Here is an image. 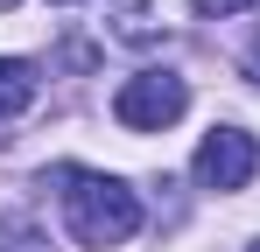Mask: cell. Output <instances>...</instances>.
Wrapping results in <instances>:
<instances>
[{
    "label": "cell",
    "mask_w": 260,
    "mask_h": 252,
    "mask_svg": "<svg viewBox=\"0 0 260 252\" xmlns=\"http://www.w3.org/2000/svg\"><path fill=\"white\" fill-rule=\"evenodd\" d=\"M63 182V217H71V238L91 252H113L141 231V196H134L120 175H99V168H56Z\"/></svg>",
    "instance_id": "obj_1"
},
{
    "label": "cell",
    "mask_w": 260,
    "mask_h": 252,
    "mask_svg": "<svg viewBox=\"0 0 260 252\" xmlns=\"http://www.w3.org/2000/svg\"><path fill=\"white\" fill-rule=\"evenodd\" d=\"M190 112V84L176 77V70H141L113 91V119L127 126V133H162Z\"/></svg>",
    "instance_id": "obj_2"
},
{
    "label": "cell",
    "mask_w": 260,
    "mask_h": 252,
    "mask_svg": "<svg viewBox=\"0 0 260 252\" xmlns=\"http://www.w3.org/2000/svg\"><path fill=\"white\" fill-rule=\"evenodd\" d=\"M260 168V147L246 126H211L204 140H197V182L218 189V196H232V189H246Z\"/></svg>",
    "instance_id": "obj_3"
},
{
    "label": "cell",
    "mask_w": 260,
    "mask_h": 252,
    "mask_svg": "<svg viewBox=\"0 0 260 252\" xmlns=\"http://www.w3.org/2000/svg\"><path fill=\"white\" fill-rule=\"evenodd\" d=\"M36 63H21V56H0V119H14V112H28L36 105Z\"/></svg>",
    "instance_id": "obj_4"
},
{
    "label": "cell",
    "mask_w": 260,
    "mask_h": 252,
    "mask_svg": "<svg viewBox=\"0 0 260 252\" xmlns=\"http://www.w3.org/2000/svg\"><path fill=\"white\" fill-rule=\"evenodd\" d=\"M113 35H120V42H148V35H155L141 0H120V14H113Z\"/></svg>",
    "instance_id": "obj_5"
},
{
    "label": "cell",
    "mask_w": 260,
    "mask_h": 252,
    "mask_svg": "<svg viewBox=\"0 0 260 252\" xmlns=\"http://www.w3.org/2000/svg\"><path fill=\"white\" fill-rule=\"evenodd\" d=\"M204 21H232V14H246V7H260V0H190Z\"/></svg>",
    "instance_id": "obj_6"
},
{
    "label": "cell",
    "mask_w": 260,
    "mask_h": 252,
    "mask_svg": "<svg viewBox=\"0 0 260 252\" xmlns=\"http://www.w3.org/2000/svg\"><path fill=\"white\" fill-rule=\"evenodd\" d=\"M246 77L260 84V35H253V49H246Z\"/></svg>",
    "instance_id": "obj_7"
},
{
    "label": "cell",
    "mask_w": 260,
    "mask_h": 252,
    "mask_svg": "<svg viewBox=\"0 0 260 252\" xmlns=\"http://www.w3.org/2000/svg\"><path fill=\"white\" fill-rule=\"evenodd\" d=\"M7 7H14V0H0V14H7Z\"/></svg>",
    "instance_id": "obj_8"
},
{
    "label": "cell",
    "mask_w": 260,
    "mask_h": 252,
    "mask_svg": "<svg viewBox=\"0 0 260 252\" xmlns=\"http://www.w3.org/2000/svg\"><path fill=\"white\" fill-rule=\"evenodd\" d=\"M246 252H260V245H246Z\"/></svg>",
    "instance_id": "obj_9"
}]
</instances>
